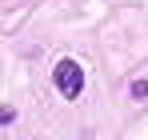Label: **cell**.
Listing matches in <instances>:
<instances>
[{
    "label": "cell",
    "mask_w": 148,
    "mask_h": 140,
    "mask_svg": "<svg viewBox=\"0 0 148 140\" xmlns=\"http://www.w3.org/2000/svg\"><path fill=\"white\" fill-rule=\"evenodd\" d=\"M12 120H16V112H12V108H0V128H4V124H12Z\"/></svg>",
    "instance_id": "3"
},
{
    "label": "cell",
    "mask_w": 148,
    "mask_h": 140,
    "mask_svg": "<svg viewBox=\"0 0 148 140\" xmlns=\"http://www.w3.org/2000/svg\"><path fill=\"white\" fill-rule=\"evenodd\" d=\"M132 100H148V80H132Z\"/></svg>",
    "instance_id": "2"
},
{
    "label": "cell",
    "mask_w": 148,
    "mask_h": 140,
    "mask_svg": "<svg viewBox=\"0 0 148 140\" xmlns=\"http://www.w3.org/2000/svg\"><path fill=\"white\" fill-rule=\"evenodd\" d=\"M52 80H56V88L64 100H76V96L84 92V68L76 64V60H60L56 68H52Z\"/></svg>",
    "instance_id": "1"
}]
</instances>
